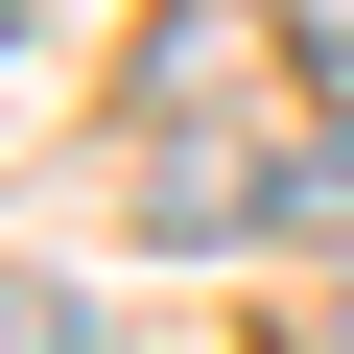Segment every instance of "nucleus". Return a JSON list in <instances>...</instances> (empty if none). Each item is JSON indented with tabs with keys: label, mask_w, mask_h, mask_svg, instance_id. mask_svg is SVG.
Returning a JSON list of instances; mask_svg holds the SVG:
<instances>
[{
	"label": "nucleus",
	"mask_w": 354,
	"mask_h": 354,
	"mask_svg": "<svg viewBox=\"0 0 354 354\" xmlns=\"http://www.w3.org/2000/svg\"><path fill=\"white\" fill-rule=\"evenodd\" d=\"M0 354H118V307H95V283H48V260H0Z\"/></svg>",
	"instance_id": "obj_1"
},
{
	"label": "nucleus",
	"mask_w": 354,
	"mask_h": 354,
	"mask_svg": "<svg viewBox=\"0 0 354 354\" xmlns=\"http://www.w3.org/2000/svg\"><path fill=\"white\" fill-rule=\"evenodd\" d=\"M283 24H307V48H330V95H354V0H283Z\"/></svg>",
	"instance_id": "obj_2"
},
{
	"label": "nucleus",
	"mask_w": 354,
	"mask_h": 354,
	"mask_svg": "<svg viewBox=\"0 0 354 354\" xmlns=\"http://www.w3.org/2000/svg\"><path fill=\"white\" fill-rule=\"evenodd\" d=\"M0 48H24V0H0Z\"/></svg>",
	"instance_id": "obj_3"
},
{
	"label": "nucleus",
	"mask_w": 354,
	"mask_h": 354,
	"mask_svg": "<svg viewBox=\"0 0 354 354\" xmlns=\"http://www.w3.org/2000/svg\"><path fill=\"white\" fill-rule=\"evenodd\" d=\"M330 354H354V330H330Z\"/></svg>",
	"instance_id": "obj_4"
}]
</instances>
